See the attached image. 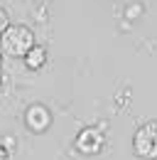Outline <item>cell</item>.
I'll return each mask as SVG.
<instances>
[{
	"instance_id": "obj_1",
	"label": "cell",
	"mask_w": 157,
	"mask_h": 160,
	"mask_svg": "<svg viewBox=\"0 0 157 160\" xmlns=\"http://www.w3.org/2000/svg\"><path fill=\"white\" fill-rule=\"evenodd\" d=\"M0 47L5 54L10 57H25L32 47H35V35L22 27V25H15V27H7L0 37Z\"/></svg>"
},
{
	"instance_id": "obj_2",
	"label": "cell",
	"mask_w": 157,
	"mask_h": 160,
	"mask_svg": "<svg viewBox=\"0 0 157 160\" xmlns=\"http://www.w3.org/2000/svg\"><path fill=\"white\" fill-rule=\"evenodd\" d=\"M135 153L145 160H155L157 158V121L145 123L140 131L135 133V143H133Z\"/></svg>"
},
{
	"instance_id": "obj_3",
	"label": "cell",
	"mask_w": 157,
	"mask_h": 160,
	"mask_svg": "<svg viewBox=\"0 0 157 160\" xmlns=\"http://www.w3.org/2000/svg\"><path fill=\"white\" fill-rule=\"evenodd\" d=\"M25 121H27V126H30L32 131H44L52 118H49V111H47L44 106H32V108L27 111Z\"/></svg>"
},
{
	"instance_id": "obj_4",
	"label": "cell",
	"mask_w": 157,
	"mask_h": 160,
	"mask_svg": "<svg viewBox=\"0 0 157 160\" xmlns=\"http://www.w3.org/2000/svg\"><path fill=\"white\" fill-rule=\"evenodd\" d=\"M101 143H103V138H101V133L93 131V128H86L76 140V145L83 153H96V150H101Z\"/></svg>"
},
{
	"instance_id": "obj_5",
	"label": "cell",
	"mask_w": 157,
	"mask_h": 160,
	"mask_svg": "<svg viewBox=\"0 0 157 160\" xmlns=\"http://www.w3.org/2000/svg\"><path fill=\"white\" fill-rule=\"evenodd\" d=\"M44 57H47V54H44L42 47H32V49L25 54V59H27V67H30V69H39V67L44 64Z\"/></svg>"
},
{
	"instance_id": "obj_6",
	"label": "cell",
	"mask_w": 157,
	"mask_h": 160,
	"mask_svg": "<svg viewBox=\"0 0 157 160\" xmlns=\"http://www.w3.org/2000/svg\"><path fill=\"white\" fill-rule=\"evenodd\" d=\"M5 30H7V15H5V10H0V37Z\"/></svg>"
},
{
	"instance_id": "obj_7",
	"label": "cell",
	"mask_w": 157,
	"mask_h": 160,
	"mask_svg": "<svg viewBox=\"0 0 157 160\" xmlns=\"http://www.w3.org/2000/svg\"><path fill=\"white\" fill-rule=\"evenodd\" d=\"M0 160H7V153H5L2 148H0Z\"/></svg>"
}]
</instances>
